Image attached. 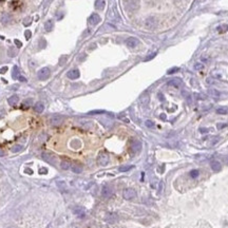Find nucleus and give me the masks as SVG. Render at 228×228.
<instances>
[{
    "mask_svg": "<svg viewBox=\"0 0 228 228\" xmlns=\"http://www.w3.org/2000/svg\"><path fill=\"white\" fill-rule=\"evenodd\" d=\"M123 4L125 9L129 12H134L140 8L139 0H123Z\"/></svg>",
    "mask_w": 228,
    "mask_h": 228,
    "instance_id": "1",
    "label": "nucleus"
},
{
    "mask_svg": "<svg viewBox=\"0 0 228 228\" xmlns=\"http://www.w3.org/2000/svg\"><path fill=\"white\" fill-rule=\"evenodd\" d=\"M50 75H51V70L49 68H47V67L41 68L37 72V76H38V78L40 80H45V79H48L50 77Z\"/></svg>",
    "mask_w": 228,
    "mask_h": 228,
    "instance_id": "2",
    "label": "nucleus"
},
{
    "mask_svg": "<svg viewBox=\"0 0 228 228\" xmlns=\"http://www.w3.org/2000/svg\"><path fill=\"white\" fill-rule=\"evenodd\" d=\"M109 161H110L109 155H108L106 152L99 153L98 157H97V163H98V165H100V166H107L108 164H109Z\"/></svg>",
    "mask_w": 228,
    "mask_h": 228,
    "instance_id": "3",
    "label": "nucleus"
},
{
    "mask_svg": "<svg viewBox=\"0 0 228 228\" xmlns=\"http://www.w3.org/2000/svg\"><path fill=\"white\" fill-rule=\"evenodd\" d=\"M123 196L125 200H132L136 196V191L133 188H127L123 191Z\"/></svg>",
    "mask_w": 228,
    "mask_h": 228,
    "instance_id": "4",
    "label": "nucleus"
},
{
    "mask_svg": "<svg viewBox=\"0 0 228 228\" xmlns=\"http://www.w3.org/2000/svg\"><path fill=\"white\" fill-rule=\"evenodd\" d=\"M42 158L47 162V163H49L51 165H55L56 164V161H57L55 155L50 153V152H43L42 153Z\"/></svg>",
    "mask_w": 228,
    "mask_h": 228,
    "instance_id": "5",
    "label": "nucleus"
},
{
    "mask_svg": "<svg viewBox=\"0 0 228 228\" xmlns=\"http://www.w3.org/2000/svg\"><path fill=\"white\" fill-rule=\"evenodd\" d=\"M88 21H89V23H90L91 26H96V25H98V23L100 22V17H99L98 14L93 13L91 16L89 17Z\"/></svg>",
    "mask_w": 228,
    "mask_h": 228,
    "instance_id": "6",
    "label": "nucleus"
},
{
    "mask_svg": "<svg viewBox=\"0 0 228 228\" xmlns=\"http://www.w3.org/2000/svg\"><path fill=\"white\" fill-rule=\"evenodd\" d=\"M62 123H63V117L62 116H53L50 119V124L52 126H54V127H56V126H60Z\"/></svg>",
    "mask_w": 228,
    "mask_h": 228,
    "instance_id": "7",
    "label": "nucleus"
},
{
    "mask_svg": "<svg viewBox=\"0 0 228 228\" xmlns=\"http://www.w3.org/2000/svg\"><path fill=\"white\" fill-rule=\"evenodd\" d=\"M113 194V189L110 187V186H104L103 189H101V195L104 197H110Z\"/></svg>",
    "mask_w": 228,
    "mask_h": 228,
    "instance_id": "8",
    "label": "nucleus"
},
{
    "mask_svg": "<svg viewBox=\"0 0 228 228\" xmlns=\"http://www.w3.org/2000/svg\"><path fill=\"white\" fill-rule=\"evenodd\" d=\"M137 43H139V39H137L136 37H129L127 40H126V44H127V47L130 48V49L135 48L137 45Z\"/></svg>",
    "mask_w": 228,
    "mask_h": 228,
    "instance_id": "9",
    "label": "nucleus"
},
{
    "mask_svg": "<svg viewBox=\"0 0 228 228\" xmlns=\"http://www.w3.org/2000/svg\"><path fill=\"white\" fill-rule=\"evenodd\" d=\"M131 150L134 153H139L142 150V143L139 141H133L131 143Z\"/></svg>",
    "mask_w": 228,
    "mask_h": 228,
    "instance_id": "10",
    "label": "nucleus"
},
{
    "mask_svg": "<svg viewBox=\"0 0 228 228\" xmlns=\"http://www.w3.org/2000/svg\"><path fill=\"white\" fill-rule=\"evenodd\" d=\"M67 76L69 77L70 79H77L80 76V73H79V71L77 70V69H73V70H70L68 72Z\"/></svg>",
    "mask_w": 228,
    "mask_h": 228,
    "instance_id": "11",
    "label": "nucleus"
},
{
    "mask_svg": "<svg viewBox=\"0 0 228 228\" xmlns=\"http://www.w3.org/2000/svg\"><path fill=\"white\" fill-rule=\"evenodd\" d=\"M118 217L116 213L114 212H109L107 215H106V221L108 222V223H115V222L117 221Z\"/></svg>",
    "mask_w": 228,
    "mask_h": 228,
    "instance_id": "12",
    "label": "nucleus"
},
{
    "mask_svg": "<svg viewBox=\"0 0 228 228\" xmlns=\"http://www.w3.org/2000/svg\"><path fill=\"white\" fill-rule=\"evenodd\" d=\"M71 168H72V171H73L74 173H81L82 172V166L79 163H74L71 166Z\"/></svg>",
    "mask_w": 228,
    "mask_h": 228,
    "instance_id": "13",
    "label": "nucleus"
},
{
    "mask_svg": "<svg viewBox=\"0 0 228 228\" xmlns=\"http://www.w3.org/2000/svg\"><path fill=\"white\" fill-rule=\"evenodd\" d=\"M210 166H211V169L213 171H217V172L222 169L221 163H220V162H218V161H212L211 163H210Z\"/></svg>",
    "mask_w": 228,
    "mask_h": 228,
    "instance_id": "14",
    "label": "nucleus"
},
{
    "mask_svg": "<svg viewBox=\"0 0 228 228\" xmlns=\"http://www.w3.org/2000/svg\"><path fill=\"white\" fill-rule=\"evenodd\" d=\"M74 213L77 217L82 218L83 215L86 214V210H85V208H82V207H76V208H74Z\"/></svg>",
    "mask_w": 228,
    "mask_h": 228,
    "instance_id": "15",
    "label": "nucleus"
},
{
    "mask_svg": "<svg viewBox=\"0 0 228 228\" xmlns=\"http://www.w3.org/2000/svg\"><path fill=\"white\" fill-rule=\"evenodd\" d=\"M60 167H61L62 170H68L71 167V162L69 159H62L60 162Z\"/></svg>",
    "mask_w": 228,
    "mask_h": 228,
    "instance_id": "16",
    "label": "nucleus"
},
{
    "mask_svg": "<svg viewBox=\"0 0 228 228\" xmlns=\"http://www.w3.org/2000/svg\"><path fill=\"white\" fill-rule=\"evenodd\" d=\"M44 110V106L42 103H40V101H38V103H36L35 106H34V111H36L37 113H41Z\"/></svg>",
    "mask_w": 228,
    "mask_h": 228,
    "instance_id": "17",
    "label": "nucleus"
},
{
    "mask_svg": "<svg viewBox=\"0 0 228 228\" xmlns=\"http://www.w3.org/2000/svg\"><path fill=\"white\" fill-rule=\"evenodd\" d=\"M105 5H106L105 0H96L95 1V9L96 10H104Z\"/></svg>",
    "mask_w": 228,
    "mask_h": 228,
    "instance_id": "18",
    "label": "nucleus"
},
{
    "mask_svg": "<svg viewBox=\"0 0 228 228\" xmlns=\"http://www.w3.org/2000/svg\"><path fill=\"white\" fill-rule=\"evenodd\" d=\"M8 101L11 106H15V105L18 104V101H19V97H18L17 95H12V96L8 99Z\"/></svg>",
    "mask_w": 228,
    "mask_h": 228,
    "instance_id": "19",
    "label": "nucleus"
},
{
    "mask_svg": "<svg viewBox=\"0 0 228 228\" xmlns=\"http://www.w3.org/2000/svg\"><path fill=\"white\" fill-rule=\"evenodd\" d=\"M44 29H45V31L47 32H50V31H52V29H53V21L50 19V20H48L45 23H44Z\"/></svg>",
    "mask_w": 228,
    "mask_h": 228,
    "instance_id": "20",
    "label": "nucleus"
},
{
    "mask_svg": "<svg viewBox=\"0 0 228 228\" xmlns=\"http://www.w3.org/2000/svg\"><path fill=\"white\" fill-rule=\"evenodd\" d=\"M168 83H169L170 86H173V87H176V88H177V87L181 86V80L175 78V79H171Z\"/></svg>",
    "mask_w": 228,
    "mask_h": 228,
    "instance_id": "21",
    "label": "nucleus"
},
{
    "mask_svg": "<svg viewBox=\"0 0 228 228\" xmlns=\"http://www.w3.org/2000/svg\"><path fill=\"white\" fill-rule=\"evenodd\" d=\"M11 21V16L9 14H3L1 16V22L2 23H9Z\"/></svg>",
    "mask_w": 228,
    "mask_h": 228,
    "instance_id": "22",
    "label": "nucleus"
},
{
    "mask_svg": "<svg viewBox=\"0 0 228 228\" xmlns=\"http://www.w3.org/2000/svg\"><path fill=\"white\" fill-rule=\"evenodd\" d=\"M32 104H33V99L32 98H28V99H26L25 101H23L22 108H29L30 106H32Z\"/></svg>",
    "mask_w": 228,
    "mask_h": 228,
    "instance_id": "23",
    "label": "nucleus"
},
{
    "mask_svg": "<svg viewBox=\"0 0 228 228\" xmlns=\"http://www.w3.org/2000/svg\"><path fill=\"white\" fill-rule=\"evenodd\" d=\"M133 168V166L132 165H129V166H122V167H119V171L121 172H126V171H128V170H130V169H132Z\"/></svg>",
    "mask_w": 228,
    "mask_h": 228,
    "instance_id": "24",
    "label": "nucleus"
},
{
    "mask_svg": "<svg viewBox=\"0 0 228 228\" xmlns=\"http://www.w3.org/2000/svg\"><path fill=\"white\" fill-rule=\"evenodd\" d=\"M21 150H22V146H21V145H15L13 148H12V152L17 153V152L21 151Z\"/></svg>",
    "mask_w": 228,
    "mask_h": 228,
    "instance_id": "25",
    "label": "nucleus"
},
{
    "mask_svg": "<svg viewBox=\"0 0 228 228\" xmlns=\"http://www.w3.org/2000/svg\"><path fill=\"white\" fill-rule=\"evenodd\" d=\"M19 77V71H18V67H14V70H13V78H18Z\"/></svg>",
    "mask_w": 228,
    "mask_h": 228,
    "instance_id": "26",
    "label": "nucleus"
},
{
    "mask_svg": "<svg viewBox=\"0 0 228 228\" xmlns=\"http://www.w3.org/2000/svg\"><path fill=\"white\" fill-rule=\"evenodd\" d=\"M217 112L219 114H227L228 113V109H227V108H219V109L217 110Z\"/></svg>",
    "mask_w": 228,
    "mask_h": 228,
    "instance_id": "27",
    "label": "nucleus"
},
{
    "mask_svg": "<svg viewBox=\"0 0 228 228\" xmlns=\"http://www.w3.org/2000/svg\"><path fill=\"white\" fill-rule=\"evenodd\" d=\"M197 175H199V170H192L190 171V176L192 178H195Z\"/></svg>",
    "mask_w": 228,
    "mask_h": 228,
    "instance_id": "28",
    "label": "nucleus"
},
{
    "mask_svg": "<svg viewBox=\"0 0 228 228\" xmlns=\"http://www.w3.org/2000/svg\"><path fill=\"white\" fill-rule=\"evenodd\" d=\"M16 55V50L14 49V48H11V49L9 50V56L10 57H13Z\"/></svg>",
    "mask_w": 228,
    "mask_h": 228,
    "instance_id": "29",
    "label": "nucleus"
},
{
    "mask_svg": "<svg viewBox=\"0 0 228 228\" xmlns=\"http://www.w3.org/2000/svg\"><path fill=\"white\" fill-rule=\"evenodd\" d=\"M218 30L220 31V33H224V32H226V31H228V26H222V27H220Z\"/></svg>",
    "mask_w": 228,
    "mask_h": 228,
    "instance_id": "30",
    "label": "nucleus"
},
{
    "mask_svg": "<svg viewBox=\"0 0 228 228\" xmlns=\"http://www.w3.org/2000/svg\"><path fill=\"white\" fill-rule=\"evenodd\" d=\"M145 125L147 126V127H148V128H152V127H153V126H154L153 122H151V121H146Z\"/></svg>",
    "mask_w": 228,
    "mask_h": 228,
    "instance_id": "31",
    "label": "nucleus"
},
{
    "mask_svg": "<svg viewBox=\"0 0 228 228\" xmlns=\"http://www.w3.org/2000/svg\"><path fill=\"white\" fill-rule=\"evenodd\" d=\"M148 99H149L148 95H145V96H143V97H142V103L147 104V103H148Z\"/></svg>",
    "mask_w": 228,
    "mask_h": 228,
    "instance_id": "32",
    "label": "nucleus"
},
{
    "mask_svg": "<svg viewBox=\"0 0 228 228\" xmlns=\"http://www.w3.org/2000/svg\"><path fill=\"white\" fill-rule=\"evenodd\" d=\"M57 185H58V186H61L60 188H64V187H67V185H65V183H64V182H57Z\"/></svg>",
    "mask_w": 228,
    "mask_h": 228,
    "instance_id": "33",
    "label": "nucleus"
},
{
    "mask_svg": "<svg viewBox=\"0 0 228 228\" xmlns=\"http://www.w3.org/2000/svg\"><path fill=\"white\" fill-rule=\"evenodd\" d=\"M7 71H8V67H3V68L0 69V74H3V73H5Z\"/></svg>",
    "mask_w": 228,
    "mask_h": 228,
    "instance_id": "34",
    "label": "nucleus"
},
{
    "mask_svg": "<svg viewBox=\"0 0 228 228\" xmlns=\"http://www.w3.org/2000/svg\"><path fill=\"white\" fill-rule=\"evenodd\" d=\"M47 172H48V171H47L45 168H41V169L39 170V173H40V174H45Z\"/></svg>",
    "mask_w": 228,
    "mask_h": 228,
    "instance_id": "35",
    "label": "nucleus"
},
{
    "mask_svg": "<svg viewBox=\"0 0 228 228\" xmlns=\"http://www.w3.org/2000/svg\"><path fill=\"white\" fill-rule=\"evenodd\" d=\"M155 55H156V54H155V53H154V54H151V55H149V56H148V57H147V58L145 59V60H146V61L150 60V59H152V58H153V57H154Z\"/></svg>",
    "mask_w": 228,
    "mask_h": 228,
    "instance_id": "36",
    "label": "nucleus"
},
{
    "mask_svg": "<svg viewBox=\"0 0 228 228\" xmlns=\"http://www.w3.org/2000/svg\"><path fill=\"white\" fill-rule=\"evenodd\" d=\"M31 34H32L31 31H26V37H27V39H29L30 37H31Z\"/></svg>",
    "mask_w": 228,
    "mask_h": 228,
    "instance_id": "37",
    "label": "nucleus"
},
{
    "mask_svg": "<svg viewBox=\"0 0 228 228\" xmlns=\"http://www.w3.org/2000/svg\"><path fill=\"white\" fill-rule=\"evenodd\" d=\"M101 113H104V111H92V112H90V114H101Z\"/></svg>",
    "mask_w": 228,
    "mask_h": 228,
    "instance_id": "38",
    "label": "nucleus"
},
{
    "mask_svg": "<svg viewBox=\"0 0 228 228\" xmlns=\"http://www.w3.org/2000/svg\"><path fill=\"white\" fill-rule=\"evenodd\" d=\"M18 79H19L20 81H27V78H26V77H23V76H19V77H18Z\"/></svg>",
    "mask_w": 228,
    "mask_h": 228,
    "instance_id": "39",
    "label": "nucleus"
},
{
    "mask_svg": "<svg viewBox=\"0 0 228 228\" xmlns=\"http://www.w3.org/2000/svg\"><path fill=\"white\" fill-rule=\"evenodd\" d=\"M4 113H5L4 112V109H2V108H1V109H0V117L4 116Z\"/></svg>",
    "mask_w": 228,
    "mask_h": 228,
    "instance_id": "40",
    "label": "nucleus"
},
{
    "mask_svg": "<svg viewBox=\"0 0 228 228\" xmlns=\"http://www.w3.org/2000/svg\"><path fill=\"white\" fill-rule=\"evenodd\" d=\"M15 42H16V44H17V45H18V47H21V42H19V41H18V40H17V39H16V40H15Z\"/></svg>",
    "mask_w": 228,
    "mask_h": 228,
    "instance_id": "41",
    "label": "nucleus"
},
{
    "mask_svg": "<svg viewBox=\"0 0 228 228\" xmlns=\"http://www.w3.org/2000/svg\"><path fill=\"white\" fill-rule=\"evenodd\" d=\"M4 155V152L2 151V150H0V156H3Z\"/></svg>",
    "mask_w": 228,
    "mask_h": 228,
    "instance_id": "42",
    "label": "nucleus"
},
{
    "mask_svg": "<svg viewBox=\"0 0 228 228\" xmlns=\"http://www.w3.org/2000/svg\"><path fill=\"white\" fill-rule=\"evenodd\" d=\"M161 118H163V119H165V118H166V116H165V114H162V115H161Z\"/></svg>",
    "mask_w": 228,
    "mask_h": 228,
    "instance_id": "43",
    "label": "nucleus"
},
{
    "mask_svg": "<svg viewBox=\"0 0 228 228\" xmlns=\"http://www.w3.org/2000/svg\"><path fill=\"white\" fill-rule=\"evenodd\" d=\"M31 169H26V172H28V173H32V171H30Z\"/></svg>",
    "mask_w": 228,
    "mask_h": 228,
    "instance_id": "44",
    "label": "nucleus"
},
{
    "mask_svg": "<svg viewBox=\"0 0 228 228\" xmlns=\"http://www.w3.org/2000/svg\"><path fill=\"white\" fill-rule=\"evenodd\" d=\"M8 228H16L15 226H10V227H8Z\"/></svg>",
    "mask_w": 228,
    "mask_h": 228,
    "instance_id": "45",
    "label": "nucleus"
}]
</instances>
